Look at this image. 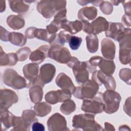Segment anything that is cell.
<instances>
[{
	"label": "cell",
	"instance_id": "ba28073f",
	"mask_svg": "<svg viewBox=\"0 0 131 131\" xmlns=\"http://www.w3.org/2000/svg\"><path fill=\"white\" fill-rule=\"evenodd\" d=\"M47 126L49 130H69L67 126V121L64 117L59 113H55L51 116L48 121Z\"/></svg>",
	"mask_w": 131,
	"mask_h": 131
},
{
	"label": "cell",
	"instance_id": "ffe728a7",
	"mask_svg": "<svg viewBox=\"0 0 131 131\" xmlns=\"http://www.w3.org/2000/svg\"><path fill=\"white\" fill-rule=\"evenodd\" d=\"M97 15V9L94 7H85L79 11L78 17L82 21L92 20Z\"/></svg>",
	"mask_w": 131,
	"mask_h": 131
},
{
	"label": "cell",
	"instance_id": "5b68a950",
	"mask_svg": "<svg viewBox=\"0 0 131 131\" xmlns=\"http://www.w3.org/2000/svg\"><path fill=\"white\" fill-rule=\"evenodd\" d=\"M104 103L102 94L98 92L92 99H86L83 101L81 110L85 112L93 114L100 113L103 111Z\"/></svg>",
	"mask_w": 131,
	"mask_h": 131
},
{
	"label": "cell",
	"instance_id": "484cf974",
	"mask_svg": "<svg viewBox=\"0 0 131 131\" xmlns=\"http://www.w3.org/2000/svg\"><path fill=\"white\" fill-rule=\"evenodd\" d=\"M1 54L3 55L4 57L1 56V65L2 66H13L17 62L18 57L17 54L15 53H9L8 54L5 53H2V52Z\"/></svg>",
	"mask_w": 131,
	"mask_h": 131
},
{
	"label": "cell",
	"instance_id": "44dd1931",
	"mask_svg": "<svg viewBox=\"0 0 131 131\" xmlns=\"http://www.w3.org/2000/svg\"><path fill=\"white\" fill-rule=\"evenodd\" d=\"M14 117V116L7 110L1 112V121L2 130H5L13 126Z\"/></svg>",
	"mask_w": 131,
	"mask_h": 131
},
{
	"label": "cell",
	"instance_id": "603a6c76",
	"mask_svg": "<svg viewBox=\"0 0 131 131\" xmlns=\"http://www.w3.org/2000/svg\"><path fill=\"white\" fill-rule=\"evenodd\" d=\"M33 86L29 91L31 100L34 103H39L41 100L42 97V86L39 84Z\"/></svg>",
	"mask_w": 131,
	"mask_h": 131
},
{
	"label": "cell",
	"instance_id": "6da1fadb",
	"mask_svg": "<svg viewBox=\"0 0 131 131\" xmlns=\"http://www.w3.org/2000/svg\"><path fill=\"white\" fill-rule=\"evenodd\" d=\"M94 116L91 114H79L73 118V127L83 130H101V126L95 121Z\"/></svg>",
	"mask_w": 131,
	"mask_h": 131
},
{
	"label": "cell",
	"instance_id": "8992f818",
	"mask_svg": "<svg viewBox=\"0 0 131 131\" xmlns=\"http://www.w3.org/2000/svg\"><path fill=\"white\" fill-rule=\"evenodd\" d=\"M3 81L5 84L14 89H20L27 86L25 79L12 69H7L5 71Z\"/></svg>",
	"mask_w": 131,
	"mask_h": 131
},
{
	"label": "cell",
	"instance_id": "ac0fdd59",
	"mask_svg": "<svg viewBox=\"0 0 131 131\" xmlns=\"http://www.w3.org/2000/svg\"><path fill=\"white\" fill-rule=\"evenodd\" d=\"M49 47L48 46H42L31 53L30 59L36 64H39L48 56Z\"/></svg>",
	"mask_w": 131,
	"mask_h": 131
},
{
	"label": "cell",
	"instance_id": "d590c367",
	"mask_svg": "<svg viewBox=\"0 0 131 131\" xmlns=\"http://www.w3.org/2000/svg\"><path fill=\"white\" fill-rule=\"evenodd\" d=\"M58 42L61 45H63L64 42H69L70 37L71 36L69 34L66 33L64 31H61L58 35Z\"/></svg>",
	"mask_w": 131,
	"mask_h": 131
},
{
	"label": "cell",
	"instance_id": "9c48e42d",
	"mask_svg": "<svg viewBox=\"0 0 131 131\" xmlns=\"http://www.w3.org/2000/svg\"><path fill=\"white\" fill-rule=\"evenodd\" d=\"M92 80L96 82L98 85L103 84L107 90H114L116 89L115 80L111 75H107L101 71H95L92 75Z\"/></svg>",
	"mask_w": 131,
	"mask_h": 131
},
{
	"label": "cell",
	"instance_id": "5bb4252c",
	"mask_svg": "<svg viewBox=\"0 0 131 131\" xmlns=\"http://www.w3.org/2000/svg\"><path fill=\"white\" fill-rule=\"evenodd\" d=\"M38 68L37 64L34 63H28L24 67L23 73L24 76L30 81L28 84L29 86H32L38 83V80L37 79Z\"/></svg>",
	"mask_w": 131,
	"mask_h": 131
},
{
	"label": "cell",
	"instance_id": "f546056e",
	"mask_svg": "<svg viewBox=\"0 0 131 131\" xmlns=\"http://www.w3.org/2000/svg\"><path fill=\"white\" fill-rule=\"evenodd\" d=\"M11 130H29L30 127L28 126L25 120L21 117H14L13 126Z\"/></svg>",
	"mask_w": 131,
	"mask_h": 131
},
{
	"label": "cell",
	"instance_id": "7a4b0ae2",
	"mask_svg": "<svg viewBox=\"0 0 131 131\" xmlns=\"http://www.w3.org/2000/svg\"><path fill=\"white\" fill-rule=\"evenodd\" d=\"M98 89V84L92 79L85 81L82 86L75 88L72 94L78 99H92L97 94Z\"/></svg>",
	"mask_w": 131,
	"mask_h": 131
},
{
	"label": "cell",
	"instance_id": "f1b7e54d",
	"mask_svg": "<svg viewBox=\"0 0 131 131\" xmlns=\"http://www.w3.org/2000/svg\"><path fill=\"white\" fill-rule=\"evenodd\" d=\"M9 41L14 45L23 46L26 42V38L21 33L11 32L9 33Z\"/></svg>",
	"mask_w": 131,
	"mask_h": 131
},
{
	"label": "cell",
	"instance_id": "83f0119b",
	"mask_svg": "<svg viewBox=\"0 0 131 131\" xmlns=\"http://www.w3.org/2000/svg\"><path fill=\"white\" fill-rule=\"evenodd\" d=\"M87 48L91 53H94L97 51L98 48V39L96 34H91L86 37Z\"/></svg>",
	"mask_w": 131,
	"mask_h": 131
},
{
	"label": "cell",
	"instance_id": "e575fe53",
	"mask_svg": "<svg viewBox=\"0 0 131 131\" xmlns=\"http://www.w3.org/2000/svg\"><path fill=\"white\" fill-rule=\"evenodd\" d=\"M30 53H31V50L28 47H25V48H23L22 49H19L17 52V55L18 60L20 61H23L26 60L28 58Z\"/></svg>",
	"mask_w": 131,
	"mask_h": 131
},
{
	"label": "cell",
	"instance_id": "277c9868",
	"mask_svg": "<svg viewBox=\"0 0 131 131\" xmlns=\"http://www.w3.org/2000/svg\"><path fill=\"white\" fill-rule=\"evenodd\" d=\"M120 44V60L123 64L130 63V29H125L122 37L118 41Z\"/></svg>",
	"mask_w": 131,
	"mask_h": 131
},
{
	"label": "cell",
	"instance_id": "8fae6325",
	"mask_svg": "<svg viewBox=\"0 0 131 131\" xmlns=\"http://www.w3.org/2000/svg\"><path fill=\"white\" fill-rule=\"evenodd\" d=\"M72 93L68 90H57L50 91L45 96V100L48 103L55 104L59 102H64L69 100Z\"/></svg>",
	"mask_w": 131,
	"mask_h": 131
},
{
	"label": "cell",
	"instance_id": "7c38bea8",
	"mask_svg": "<svg viewBox=\"0 0 131 131\" xmlns=\"http://www.w3.org/2000/svg\"><path fill=\"white\" fill-rule=\"evenodd\" d=\"M56 72V69L54 65L51 63L43 64L40 69L38 83L41 86L45 84L50 82L54 77Z\"/></svg>",
	"mask_w": 131,
	"mask_h": 131
},
{
	"label": "cell",
	"instance_id": "cb8c5ba5",
	"mask_svg": "<svg viewBox=\"0 0 131 131\" xmlns=\"http://www.w3.org/2000/svg\"><path fill=\"white\" fill-rule=\"evenodd\" d=\"M7 23L11 28L14 30L21 28L25 25L24 19L21 17L16 15L9 16L7 18Z\"/></svg>",
	"mask_w": 131,
	"mask_h": 131
},
{
	"label": "cell",
	"instance_id": "d6a6232c",
	"mask_svg": "<svg viewBox=\"0 0 131 131\" xmlns=\"http://www.w3.org/2000/svg\"><path fill=\"white\" fill-rule=\"evenodd\" d=\"M10 6L11 9L13 11L17 13H23L27 11L29 8V6L24 4H14L13 1H10Z\"/></svg>",
	"mask_w": 131,
	"mask_h": 131
},
{
	"label": "cell",
	"instance_id": "4fadbf2b",
	"mask_svg": "<svg viewBox=\"0 0 131 131\" xmlns=\"http://www.w3.org/2000/svg\"><path fill=\"white\" fill-rule=\"evenodd\" d=\"M76 80L79 84H82L88 80L89 72L87 62L78 61L72 68Z\"/></svg>",
	"mask_w": 131,
	"mask_h": 131
},
{
	"label": "cell",
	"instance_id": "4316f807",
	"mask_svg": "<svg viewBox=\"0 0 131 131\" xmlns=\"http://www.w3.org/2000/svg\"><path fill=\"white\" fill-rule=\"evenodd\" d=\"M34 111L36 115L39 117H43L50 113L51 106L46 102H39L35 105Z\"/></svg>",
	"mask_w": 131,
	"mask_h": 131
},
{
	"label": "cell",
	"instance_id": "9a60e30c",
	"mask_svg": "<svg viewBox=\"0 0 131 131\" xmlns=\"http://www.w3.org/2000/svg\"><path fill=\"white\" fill-rule=\"evenodd\" d=\"M125 29L121 23H108V27L106 30L105 35L107 37H111L118 41L123 36Z\"/></svg>",
	"mask_w": 131,
	"mask_h": 131
},
{
	"label": "cell",
	"instance_id": "52a82bcc",
	"mask_svg": "<svg viewBox=\"0 0 131 131\" xmlns=\"http://www.w3.org/2000/svg\"><path fill=\"white\" fill-rule=\"evenodd\" d=\"M48 56L61 63H67L72 57L68 49L60 45H52L48 51Z\"/></svg>",
	"mask_w": 131,
	"mask_h": 131
},
{
	"label": "cell",
	"instance_id": "f35d334b",
	"mask_svg": "<svg viewBox=\"0 0 131 131\" xmlns=\"http://www.w3.org/2000/svg\"><path fill=\"white\" fill-rule=\"evenodd\" d=\"M104 126H105V128L103 130H115V129L114 128V126L108 123V122H105L104 123Z\"/></svg>",
	"mask_w": 131,
	"mask_h": 131
},
{
	"label": "cell",
	"instance_id": "74e56055",
	"mask_svg": "<svg viewBox=\"0 0 131 131\" xmlns=\"http://www.w3.org/2000/svg\"><path fill=\"white\" fill-rule=\"evenodd\" d=\"M32 129L33 131H44L45 128L42 124L36 121L33 123L32 125Z\"/></svg>",
	"mask_w": 131,
	"mask_h": 131
},
{
	"label": "cell",
	"instance_id": "d4e9b609",
	"mask_svg": "<svg viewBox=\"0 0 131 131\" xmlns=\"http://www.w3.org/2000/svg\"><path fill=\"white\" fill-rule=\"evenodd\" d=\"M99 67L101 71L107 75H112L115 70V64L113 61L107 60L103 58L100 62Z\"/></svg>",
	"mask_w": 131,
	"mask_h": 131
},
{
	"label": "cell",
	"instance_id": "e0dca14e",
	"mask_svg": "<svg viewBox=\"0 0 131 131\" xmlns=\"http://www.w3.org/2000/svg\"><path fill=\"white\" fill-rule=\"evenodd\" d=\"M55 81L56 84L63 90H68L73 93L75 89L70 77L63 73H60L57 76Z\"/></svg>",
	"mask_w": 131,
	"mask_h": 131
},
{
	"label": "cell",
	"instance_id": "2e32d148",
	"mask_svg": "<svg viewBox=\"0 0 131 131\" xmlns=\"http://www.w3.org/2000/svg\"><path fill=\"white\" fill-rule=\"evenodd\" d=\"M115 45L111 39L104 38L102 40L101 52L105 58L113 59L115 55Z\"/></svg>",
	"mask_w": 131,
	"mask_h": 131
},
{
	"label": "cell",
	"instance_id": "7402d4cb",
	"mask_svg": "<svg viewBox=\"0 0 131 131\" xmlns=\"http://www.w3.org/2000/svg\"><path fill=\"white\" fill-rule=\"evenodd\" d=\"M40 4H38L37 5V9L40 13L42 14L45 18H50L52 16L54 13L55 9L54 8V4H42L40 2Z\"/></svg>",
	"mask_w": 131,
	"mask_h": 131
},
{
	"label": "cell",
	"instance_id": "836d02e7",
	"mask_svg": "<svg viewBox=\"0 0 131 131\" xmlns=\"http://www.w3.org/2000/svg\"><path fill=\"white\" fill-rule=\"evenodd\" d=\"M82 41V40L81 37L71 36L69 40V46L72 50H76L79 48Z\"/></svg>",
	"mask_w": 131,
	"mask_h": 131
},
{
	"label": "cell",
	"instance_id": "1f68e13d",
	"mask_svg": "<svg viewBox=\"0 0 131 131\" xmlns=\"http://www.w3.org/2000/svg\"><path fill=\"white\" fill-rule=\"evenodd\" d=\"M36 113L32 110H25L24 111L22 114V117L25 120L28 126L30 127L32 123L37 121V119L35 117Z\"/></svg>",
	"mask_w": 131,
	"mask_h": 131
},
{
	"label": "cell",
	"instance_id": "30bf717a",
	"mask_svg": "<svg viewBox=\"0 0 131 131\" xmlns=\"http://www.w3.org/2000/svg\"><path fill=\"white\" fill-rule=\"evenodd\" d=\"M18 101V97L16 93L11 90L4 89L1 90V110H7L13 104Z\"/></svg>",
	"mask_w": 131,
	"mask_h": 131
},
{
	"label": "cell",
	"instance_id": "8d00e7d4",
	"mask_svg": "<svg viewBox=\"0 0 131 131\" xmlns=\"http://www.w3.org/2000/svg\"><path fill=\"white\" fill-rule=\"evenodd\" d=\"M130 71L129 69H122L120 72L119 76L121 79L124 80L126 83H127V78L130 80Z\"/></svg>",
	"mask_w": 131,
	"mask_h": 131
},
{
	"label": "cell",
	"instance_id": "3957f363",
	"mask_svg": "<svg viewBox=\"0 0 131 131\" xmlns=\"http://www.w3.org/2000/svg\"><path fill=\"white\" fill-rule=\"evenodd\" d=\"M104 103L103 111L106 113L112 114L116 112L121 101V96L119 93L114 90H107L102 94Z\"/></svg>",
	"mask_w": 131,
	"mask_h": 131
},
{
	"label": "cell",
	"instance_id": "4dcf8cb0",
	"mask_svg": "<svg viewBox=\"0 0 131 131\" xmlns=\"http://www.w3.org/2000/svg\"><path fill=\"white\" fill-rule=\"evenodd\" d=\"M75 103L73 100L70 99L64 101L60 107V111L66 115H69L72 113L75 110Z\"/></svg>",
	"mask_w": 131,
	"mask_h": 131
},
{
	"label": "cell",
	"instance_id": "d6986e66",
	"mask_svg": "<svg viewBox=\"0 0 131 131\" xmlns=\"http://www.w3.org/2000/svg\"><path fill=\"white\" fill-rule=\"evenodd\" d=\"M91 25L92 33L96 34L100 33L102 31H106L108 27V23L104 18L100 16L92 22Z\"/></svg>",
	"mask_w": 131,
	"mask_h": 131
}]
</instances>
